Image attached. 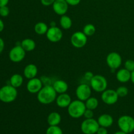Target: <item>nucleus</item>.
Returning <instances> with one entry per match:
<instances>
[{
  "label": "nucleus",
  "mask_w": 134,
  "mask_h": 134,
  "mask_svg": "<svg viewBox=\"0 0 134 134\" xmlns=\"http://www.w3.org/2000/svg\"><path fill=\"white\" fill-rule=\"evenodd\" d=\"M57 98V93L53 86L45 85L37 93V99L39 103L43 105H48L54 102Z\"/></svg>",
  "instance_id": "obj_1"
},
{
  "label": "nucleus",
  "mask_w": 134,
  "mask_h": 134,
  "mask_svg": "<svg viewBox=\"0 0 134 134\" xmlns=\"http://www.w3.org/2000/svg\"><path fill=\"white\" fill-rule=\"evenodd\" d=\"M18 91L16 88L10 85H7L0 88V101L5 103L14 102L17 98Z\"/></svg>",
  "instance_id": "obj_2"
},
{
  "label": "nucleus",
  "mask_w": 134,
  "mask_h": 134,
  "mask_svg": "<svg viewBox=\"0 0 134 134\" xmlns=\"http://www.w3.org/2000/svg\"><path fill=\"white\" fill-rule=\"evenodd\" d=\"M86 109L85 103L82 101L77 99L71 102L68 107V114L73 119H79L82 116Z\"/></svg>",
  "instance_id": "obj_3"
},
{
  "label": "nucleus",
  "mask_w": 134,
  "mask_h": 134,
  "mask_svg": "<svg viewBox=\"0 0 134 134\" xmlns=\"http://www.w3.org/2000/svg\"><path fill=\"white\" fill-rule=\"evenodd\" d=\"M118 126L120 130L127 134L130 133L134 131V119L129 115H123L119 119Z\"/></svg>",
  "instance_id": "obj_4"
},
{
  "label": "nucleus",
  "mask_w": 134,
  "mask_h": 134,
  "mask_svg": "<svg viewBox=\"0 0 134 134\" xmlns=\"http://www.w3.org/2000/svg\"><path fill=\"white\" fill-rule=\"evenodd\" d=\"M92 89L97 92H103L107 88V81L106 78L100 75H96L90 81Z\"/></svg>",
  "instance_id": "obj_5"
},
{
  "label": "nucleus",
  "mask_w": 134,
  "mask_h": 134,
  "mask_svg": "<svg viewBox=\"0 0 134 134\" xmlns=\"http://www.w3.org/2000/svg\"><path fill=\"white\" fill-rule=\"evenodd\" d=\"M99 125L98 120L92 119H86L81 125V132L84 134H95L97 133Z\"/></svg>",
  "instance_id": "obj_6"
},
{
  "label": "nucleus",
  "mask_w": 134,
  "mask_h": 134,
  "mask_svg": "<svg viewBox=\"0 0 134 134\" xmlns=\"http://www.w3.org/2000/svg\"><path fill=\"white\" fill-rule=\"evenodd\" d=\"M26 52L20 44L16 45L12 48L9 52V59L10 61L14 63H19L24 59L26 56Z\"/></svg>",
  "instance_id": "obj_7"
},
{
  "label": "nucleus",
  "mask_w": 134,
  "mask_h": 134,
  "mask_svg": "<svg viewBox=\"0 0 134 134\" xmlns=\"http://www.w3.org/2000/svg\"><path fill=\"white\" fill-rule=\"evenodd\" d=\"M87 37L83 31H76L71 37V43L75 48H81L87 43Z\"/></svg>",
  "instance_id": "obj_8"
},
{
  "label": "nucleus",
  "mask_w": 134,
  "mask_h": 134,
  "mask_svg": "<svg viewBox=\"0 0 134 134\" xmlns=\"http://www.w3.org/2000/svg\"><path fill=\"white\" fill-rule=\"evenodd\" d=\"M122 59L119 53L112 52L107 55L106 58V62L109 68L112 71H115L121 65Z\"/></svg>",
  "instance_id": "obj_9"
},
{
  "label": "nucleus",
  "mask_w": 134,
  "mask_h": 134,
  "mask_svg": "<svg viewBox=\"0 0 134 134\" xmlns=\"http://www.w3.org/2000/svg\"><path fill=\"white\" fill-rule=\"evenodd\" d=\"M76 96L79 100L85 102L90 97L92 94V88L85 83L81 84L77 86L75 91Z\"/></svg>",
  "instance_id": "obj_10"
},
{
  "label": "nucleus",
  "mask_w": 134,
  "mask_h": 134,
  "mask_svg": "<svg viewBox=\"0 0 134 134\" xmlns=\"http://www.w3.org/2000/svg\"><path fill=\"white\" fill-rule=\"evenodd\" d=\"M119 96H118L116 90H112V89H106L105 91L102 92L101 98L102 100L104 102L105 104L114 105L117 102Z\"/></svg>",
  "instance_id": "obj_11"
},
{
  "label": "nucleus",
  "mask_w": 134,
  "mask_h": 134,
  "mask_svg": "<svg viewBox=\"0 0 134 134\" xmlns=\"http://www.w3.org/2000/svg\"><path fill=\"white\" fill-rule=\"evenodd\" d=\"M46 35L49 41L52 43H57L62 39L63 33L60 27L57 26H52L48 28Z\"/></svg>",
  "instance_id": "obj_12"
},
{
  "label": "nucleus",
  "mask_w": 134,
  "mask_h": 134,
  "mask_svg": "<svg viewBox=\"0 0 134 134\" xmlns=\"http://www.w3.org/2000/svg\"><path fill=\"white\" fill-rule=\"evenodd\" d=\"M43 87L42 80L36 77L29 80L26 86L27 90L31 94H37Z\"/></svg>",
  "instance_id": "obj_13"
},
{
  "label": "nucleus",
  "mask_w": 134,
  "mask_h": 134,
  "mask_svg": "<svg viewBox=\"0 0 134 134\" xmlns=\"http://www.w3.org/2000/svg\"><path fill=\"white\" fill-rule=\"evenodd\" d=\"M69 5L65 0H56L52 5V8L56 14L63 16L66 14Z\"/></svg>",
  "instance_id": "obj_14"
},
{
  "label": "nucleus",
  "mask_w": 134,
  "mask_h": 134,
  "mask_svg": "<svg viewBox=\"0 0 134 134\" xmlns=\"http://www.w3.org/2000/svg\"><path fill=\"white\" fill-rule=\"evenodd\" d=\"M56 105L61 108H66L71 103V98L69 94L66 93L59 94L56 99Z\"/></svg>",
  "instance_id": "obj_15"
},
{
  "label": "nucleus",
  "mask_w": 134,
  "mask_h": 134,
  "mask_svg": "<svg viewBox=\"0 0 134 134\" xmlns=\"http://www.w3.org/2000/svg\"><path fill=\"white\" fill-rule=\"evenodd\" d=\"M38 73L37 67L33 64H30L26 65L24 69V75L27 79L36 77Z\"/></svg>",
  "instance_id": "obj_16"
},
{
  "label": "nucleus",
  "mask_w": 134,
  "mask_h": 134,
  "mask_svg": "<svg viewBox=\"0 0 134 134\" xmlns=\"http://www.w3.org/2000/svg\"><path fill=\"white\" fill-rule=\"evenodd\" d=\"M98 122L99 126L107 128L109 127H111L113 125V119L109 114H103L98 117Z\"/></svg>",
  "instance_id": "obj_17"
},
{
  "label": "nucleus",
  "mask_w": 134,
  "mask_h": 134,
  "mask_svg": "<svg viewBox=\"0 0 134 134\" xmlns=\"http://www.w3.org/2000/svg\"><path fill=\"white\" fill-rule=\"evenodd\" d=\"M116 79L119 82L122 83H126L131 79V72L125 68L120 69L116 73Z\"/></svg>",
  "instance_id": "obj_18"
},
{
  "label": "nucleus",
  "mask_w": 134,
  "mask_h": 134,
  "mask_svg": "<svg viewBox=\"0 0 134 134\" xmlns=\"http://www.w3.org/2000/svg\"><path fill=\"white\" fill-rule=\"evenodd\" d=\"M55 91L57 94H63L65 93L68 90V85L65 81L63 80H57L54 82L52 85Z\"/></svg>",
  "instance_id": "obj_19"
},
{
  "label": "nucleus",
  "mask_w": 134,
  "mask_h": 134,
  "mask_svg": "<svg viewBox=\"0 0 134 134\" xmlns=\"http://www.w3.org/2000/svg\"><path fill=\"white\" fill-rule=\"evenodd\" d=\"M61 120V115L57 112L51 113L47 117V122L49 126H58Z\"/></svg>",
  "instance_id": "obj_20"
},
{
  "label": "nucleus",
  "mask_w": 134,
  "mask_h": 134,
  "mask_svg": "<svg viewBox=\"0 0 134 134\" xmlns=\"http://www.w3.org/2000/svg\"><path fill=\"white\" fill-rule=\"evenodd\" d=\"M20 45L26 52H31L35 48L36 43L32 39L27 38V39H24L22 41Z\"/></svg>",
  "instance_id": "obj_21"
},
{
  "label": "nucleus",
  "mask_w": 134,
  "mask_h": 134,
  "mask_svg": "<svg viewBox=\"0 0 134 134\" xmlns=\"http://www.w3.org/2000/svg\"><path fill=\"white\" fill-rule=\"evenodd\" d=\"M9 82H10V85L11 86H13V87L16 88H19L23 84V77L21 75L16 73V74L13 75L11 76V77L10 78V80H9Z\"/></svg>",
  "instance_id": "obj_22"
},
{
  "label": "nucleus",
  "mask_w": 134,
  "mask_h": 134,
  "mask_svg": "<svg viewBox=\"0 0 134 134\" xmlns=\"http://www.w3.org/2000/svg\"><path fill=\"white\" fill-rule=\"evenodd\" d=\"M48 27L44 22H38L34 26V31L38 35H44L47 34Z\"/></svg>",
  "instance_id": "obj_23"
},
{
  "label": "nucleus",
  "mask_w": 134,
  "mask_h": 134,
  "mask_svg": "<svg viewBox=\"0 0 134 134\" xmlns=\"http://www.w3.org/2000/svg\"><path fill=\"white\" fill-rule=\"evenodd\" d=\"M60 26L64 30H68L71 28L72 26V20L68 16L64 15L61 16V18L60 20Z\"/></svg>",
  "instance_id": "obj_24"
},
{
  "label": "nucleus",
  "mask_w": 134,
  "mask_h": 134,
  "mask_svg": "<svg viewBox=\"0 0 134 134\" xmlns=\"http://www.w3.org/2000/svg\"><path fill=\"white\" fill-rule=\"evenodd\" d=\"M85 105L86 109L91 110H95L99 105V102L98 99L94 97H90L87 100L85 101Z\"/></svg>",
  "instance_id": "obj_25"
},
{
  "label": "nucleus",
  "mask_w": 134,
  "mask_h": 134,
  "mask_svg": "<svg viewBox=\"0 0 134 134\" xmlns=\"http://www.w3.org/2000/svg\"><path fill=\"white\" fill-rule=\"evenodd\" d=\"M83 33L87 37L92 36L96 32V27L92 24H88L85 26L83 27Z\"/></svg>",
  "instance_id": "obj_26"
},
{
  "label": "nucleus",
  "mask_w": 134,
  "mask_h": 134,
  "mask_svg": "<svg viewBox=\"0 0 134 134\" xmlns=\"http://www.w3.org/2000/svg\"><path fill=\"white\" fill-rule=\"evenodd\" d=\"M46 134H63V132L58 126H50L46 131Z\"/></svg>",
  "instance_id": "obj_27"
},
{
  "label": "nucleus",
  "mask_w": 134,
  "mask_h": 134,
  "mask_svg": "<svg viewBox=\"0 0 134 134\" xmlns=\"http://www.w3.org/2000/svg\"><path fill=\"white\" fill-rule=\"evenodd\" d=\"M116 93H117L118 96L120 98H123V97H125L128 95V88L126 87V86H119L116 90Z\"/></svg>",
  "instance_id": "obj_28"
},
{
  "label": "nucleus",
  "mask_w": 134,
  "mask_h": 134,
  "mask_svg": "<svg viewBox=\"0 0 134 134\" xmlns=\"http://www.w3.org/2000/svg\"><path fill=\"white\" fill-rule=\"evenodd\" d=\"M124 68L129 71L132 72L134 71V60H128L124 63Z\"/></svg>",
  "instance_id": "obj_29"
},
{
  "label": "nucleus",
  "mask_w": 134,
  "mask_h": 134,
  "mask_svg": "<svg viewBox=\"0 0 134 134\" xmlns=\"http://www.w3.org/2000/svg\"><path fill=\"white\" fill-rule=\"evenodd\" d=\"M10 13V10L8 7L7 5L6 6H3L0 7V16L2 17H7L9 16Z\"/></svg>",
  "instance_id": "obj_30"
},
{
  "label": "nucleus",
  "mask_w": 134,
  "mask_h": 134,
  "mask_svg": "<svg viewBox=\"0 0 134 134\" xmlns=\"http://www.w3.org/2000/svg\"><path fill=\"white\" fill-rule=\"evenodd\" d=\"M83 116H85L86 119H92V118L94 117V112H93V110L86 109L85 110Z\"/></svg>",
  "instance_id": "obj_31"
},
{
  "label": "nucleus",
  "mask_w": 134,
  "mask_h": 134,
  "mask_svg": "<svg viewBox=\"0 0 134 134\" xmlns=\"http://www.w3.org/2000/svg\"><path fill=\"white\" fill-rule=\"evenodd\" d=\"M56 0H41V3L44 6H51V5H53L54 1Z\"/></svg>",
  "instance_id": "obj_32"
},
{
  "label": "nucleus",
  "mask_w": 134,
  "mask_h": 134,
  "mask_svg": "<svg viewBox=\"0 0 134 134\" xmlns=\"http://www.w3.org/2000/svg\"><path fill=\"white\" fill-rule=\"evenodd\" d=\"M94 76V74H93L91 71H87L85 73V75H84V78H85L86 81H90Z\"/></svg>",
  "instance_id": "obj_33"
},
{
  "label": "nucleus",
  "mask_w": 134,
  "mask_h": 134,
  "mask_svg": "<svg viewBox=\"0 0 134 134\" xmlns=\"http://www.w3.org/2000/svg\"><path fill=\"white\" fill-rule=\"evenodd\" d=\"M68 4L71 6H76L79 5L81 2V0H65Z\"/></svg>",
  "instance_id": "obj_34"
},
{
  "label": "nucleus",
  "mask_w": 134,
  "mask_h": 134,
  "mask_svg": "<svg viewBox=\"0 0 134 134\" xmlns=\"http://www.w3.org/2000/svg\"><path fill=\"white\" fill-rule=\"evenodd\" d=\"M97 134H107L108 132H107V130L106 128L104 127L99 126V129H98V132H97Z\"/></svg>",
  "instance_id": "obj_35"
},
{
  "label": "nucleus",
  "mask_w": 134,
  "mask_h": 134,
  "mask_svg": "<svg viewBox=\"0 0 134 134\" xmlns=\"http://www.w3.org/2000/svg\"><path fill=\"white\" fill-rule=\"evenodd\" d=\"M4 48H5V42L2 38L0 37V54L3 52Z\"/></svg>",
  "instance_id": "obj_36"
},
{
  "label": "nucleus",
  "mask_w": 134,
  "mask_h": 134,
  "mask_svg": "<svg viewBox=\"0 0 134 134\" xmlns=\"http://www.w3.org/2000/svg\"><path fill=\"white\" fill-rule=\"evenodd\" d=\"M9 0H0V7L3 6H6L9 3Z\"/></svg>",
  "instance_id": "obj_37"
},
{
  "label": "nucleus",
  "mask_w": 134,
  "mask_h": 134,
  "mask_svg": "<svg viewBox=\"0 0 134 134\" xmlns=\"http://www.w3.org/2000/svg\"><path fill=\"white\" fill-rule=\"evenodd\" d=\"M4 27H5V24H4L3 21L0 19V32L3 31V30H4Z\"/></svg>",
  "instance_id": "obj_38"
},
{
  "label": "nucleus",
  "mask_w": 134,
  "mask_h": 134,
  "mask_svg": "<svg viewBox=\"0 0 134 134\" xmlns=\"http://www.w3.org/2000/svg\"><path fill=\"white\" fill-rule=\"evenodd\" d=\"M131 81L132 82V83L134 84V71H133L131 72Z\"/></svg>",
  "instance_id": "obj_39"
},
{
  "label": "nucleus",
  "mask_w": 134,
  "mask_h": 134,
  "mask_svg": "<svg viewBox=\"0 0 134 134\" xmlns=\"http://www.w3.org/2000/svg\"><path fill=\"white\" fill-rule=\"evenodd\" d=\"M114 134H127V133H125V132H122V131L120 130V131H118V132H115V133Z\"/></svg>",
  "instance_id": "obj_40"
}]
</instances>
